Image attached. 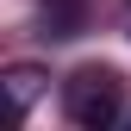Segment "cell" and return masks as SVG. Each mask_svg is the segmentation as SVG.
<instances>
[{
	"label": "cell",
	"mask_w": 131,
	"mask_h": 131,
	"mask_svg": "<svg viewBox=\"0 0 131 131\" xmlns=\"http://www.w3.org/2000/svg\"><path fill=\"white\" fill-rule=\"evenodd\" d=\"M62 112L81 125V131H106L125 119V81L119 69H106V62H81V69L62 81Z\"/></svg>",
	"instance_id": "6da1fadb"
},
{
	"label": "cell",
	"mask_w": 131,
	"mask_h": 131,
	"mask_svg": "<svg viewBox=\"0 0 131 131\" xmlns=\"http://www.w3.org/2000/svg\"><path fill=\"white\" fill-rule=\"evenodd\" d=\"M81 19H88L81 0H44V38H75Z\"/></svg>",
	"instance_id": "7a4b0ae2"
},
{
	"label": "cell",
	"mask_w": 131,
	"mask_h": 131,
	"mask_svg": "<svg viewBox=\"0 0 131 131\" xmlns=\"http://www.w3.org/2000/svg\"><path fill=\"white\" fill-rule=\"evenodd\" d=\"M44 81H50V75H44L38 62H13V69H6V88H13V106H19V112H31V100L44 94Z\"/></svg>",
	"instance_id": "3957f363"
},
{
	"label": "cell",
	"mask_w": 131,
	"mask_h": 131,
	"mask_svg": "<svg viewBox=\"0 0 131 131\" xmlns=\"http://www.w3.org/2000/svg\"><path fill=\"white\" fill-rule=\"evenodd\" d=\"M125 125H131V119H125Z\"/></svg>",
	"instance_id": "277c9868"
}]
</instances>
